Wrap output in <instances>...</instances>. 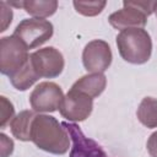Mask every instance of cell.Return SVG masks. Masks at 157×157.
I'll use <instances>...</instances> for the list:
<instances>
[{"mask_svg":"<svg viewBox=\"0 0 157 157\" xmlns=\"http://www.w3.org/2000/svg\"><path fill=\"white\" fill-rule=\"evenodd\" d=\"M112 59L110 47L102 39L88 42L82 52V64L91 74H103L110 66Z\"/></svg>","mask_w":157,"mask_h":157,"instance_id":"obj_8","label":"cell"},{"mask_svg":"<svg viewBox=\"0 0 157 157\" xmlns=\"http://www.w3.org/2000/svg\"><path fill=\"white\" fill-rule=\"evenodd\" d=\"M67 130L72 147L70 150V157H109L101 145L94 140L87 137L77 124L74 123H61Z\"/></svg>","mask_w":157,"mask_h":157,"instance_id":"obj_10","label":"cell"},{"mask_svg":"<svg viewBox=\"0 0 157 157\" xmlns=\"http://www.w3.org/2000/svg\"><path fill=\"white\" fill-rule=\"evenodd\" d=\"M29 59L39 77L54 78L63 72L65 66V60L61 52L54 47L38 49L31 54Z\"/></svg>","mask_w":157,"mask_h":157,"instance_id":"obj_7","label":"cell"},{"mask_svg":"<svg viewBox=\"0 0 157 157\" xmlns=\"http://www.w3.org/2000/svg\"><path fill=\"white\" fill-rule=\"evenodd\" d=\"M21 7L33 16V18H45L50 17L52 15L55 13L58 9V1L56 0H39V1H33V0H27V1H21Z\"/></svg>","mask_w":157,"mask_h":157,"instance_id":"obj_13","label":"cell"},{"mask_svg":"<svg viewBox=\"0 0 157 157\" xmlns=\"http://www.w3.org/2000/svg\"><path fill=\"white\" fill-rule=\"evenodd\" d=\"M15 114L13 104L4 96L0 97V126L5 128L10 121H12Z\"/></svg>","mask_w":157,"mask_h":157,"instance_id":"obj_17","label":"cell"},{"mask_svg":"<svg viewBox=\"0 0 157 157\" xmlns=\"http://www.w3.org/2000/svg\"><path fill=\"white\" fill-rule=\"evenodd\" d=\"M64 93L61 87L50 81L40 82L29 96V104L34 112L52 113L60 108Z\"/></svg>","mask_w":157,"mask_h":157,"instance_id":"obj_6","label":"cell"},{"mask_svg":"<svg viewBox=\"0 0 157 157\" xmlns=\"http://www.w3.org/2000/svg\"><path fill=\"white\" fill-rule=\"evenodd\" d=\"M139 121L148 129L157 128V99L153 97H145L136 112Z\"/></svg>","mask_w":157,"mask_h":157,"instance_id":"obj_15","label":"cell"},{"mask_svg":"<svg viewBox=\"0 0 157 157\" xmlns=\"http://www.w3.org/2000/svg\"><path fill=\"white\" fill-rule=\"evenodd\" d=\"M54 27L50 21L43 18H25L15 28L13 36H16L28 49H34L53 36Z\"/></svg>","mask_w":157,"mask_h":157,"instance_id":"obj_5","label":"cell"},{"mask_svg":"<svg viewBox=\"0 0 157 157\" xmlns=\"http://www.w3.org/2000/svg\"><path fill=\"white\" fill-rule=\"evenodd\" d=\"M28 48L16 37L7 36L0 40V71L6 76H12L21 70L29 60Z\"/></svg>","mask_w":157,"mask_h":157,"instance_id":"obj_4","label":"cell"},{"mask_svg":"<svg viewBox=\"0 0 157 157\" xmlns=\"http://www.w3.org/2000/svg\"><path fill=\"white\" fill-rule=\"evenodd\" d=\"M107 86V77L103 74H87L78 78L71 88L87 94L92 99L98 97Z\"/></svg>","mask_w":157,"mask_h":157,"instance_id":"obj_11","label":"cell"},{"mask_svg":"<svg viewBox=\"0 0 157 157\" xmlns=\"http://www.w3.org/2000/svg\"><path fill=\"white\" fill-rule=\"evenodd\" d=\"M9 78H10L11 85L16 90H18V91H26L33 83H36L40 77L36 72V70H34V67H33V65L31 63V59H29L28 63L21 70H18L16 74H13L12 76H10Z\"/></svg>","mask_w":157,"mask_h":157,"instance_id":"obj_14","label":"cell"},{"mask_svg":"<svg viewBox=\"0 0 157 157\" xmlns=\"http://www.w3.org/2000/svg\"><path fill=\"white\" fill-rule=\"evenodd\" d=\"M0 146L1 157H9L13 151V141L5 134H0Z\"/></svg>","mask_w":157,"mask_h":157,"instance_id":"obj_19","label":"cell"},{"mask_svg":"<svg viewBox=\"0 0 157 157\" xmlns=\"http://www.w3.org/2000/svg\"><path fill=\"white\" fill-rule=\"evenodd\" d=\"M36 115L33 110L20 112L11 121L12 135L20 141H31V129Z\"/></svg>","mask_w":157,"mask_h":157,"instance_id":"obj_12","label":"cell"},{"mask_svg":"<svg viewBox=\"0 0 157 157\" xmlns=\"http://www.w3.org/2000/svg\"><path fill=\"white\" fill-rule=\"evenodd\" d=\"M0 10H1V28H0V32H4V31H6V28L11 23L13 15H12L11 6L6 1H0Z\"/></svg>","mask_w":157,"mask_h":157,"instance_id":"obj_18","label":"cell"},{"mask_svg":"<svg viewBox=\"0 0 157 157\" xmlns=\"http://www.w3.org/2000/svg\"><path fill=\"white\" fill-rule=\"evenodd\" d=\"M92 109L93 99L91 97L70 88L61 101L59 112L69 121H83L91 115Z\"/></svg>","mask_w":157,"mask_h":157,"instance_id":"obj_9","label":"cell"},{"mask_svg":"<svg viewBox=\"0 0 157 157\" xmlns=\"http://www.w3.org/2000/svg\"><path fill=\"white\" fill-rule=\"evenodd\" d=\"M117 47L120 56L130 64H145L152 54L151 36L144 28L120 31L117 36Z\"/></svg>","mask_w":157,"mask_h":157,"instance_id":"obj_2","label":"cell"},{"mask_svg":"<svg viewBox=\"0 0 157 157\" xmlns=\"http://www.w3.org/2000/svg\"><path fill=\"white\" fill-rule=\"evenodd\" d=\"M156 1H124L123 9L113 12L108 21L112 27L124 31L129 28H144L150 15L155 12Z\"/></svg>","mask_w":157,"mask_h":157,"instance_id":"obj_3","label":"cell"},{"mask_svg":"<svg viewBox=\"0 0 157 157\" xmlns=\"http://www.w3.org/2000/svg\"><path fill=\"white\" fill-rule=\"evenodd\" d=\"M75 10L83 16H97L103 11L107 5V1H74L72 2Z\"/></svg>","mask_w":157,"mask_h":157,"instance_id":"obj_16","label":"cell"},{"mask_svg":"<svg viewBox=\"0 0 157 157\" xmlns=\"http://www.w3.org/2000/svg\"><path fill=\"white\" fill-rule=\"evenodd\" d=\"M146 147H147V151L151 157H157V131H155L150 135Z\"/></svg>","mask_w":157,"mask_h":157,"instance_id":"obj_20","label":"cell"},{"mask_svg":"<svg viewBox=\"0 0 157 157\" xmlns=\"http://www.w3.org/2000/svg\"><path fill=\"white\" fill-rule=\"evenodd\" d=\"M155 13H156V16H157V1H156V6H155Z\"/></svg>","mask_w":157,"mask_h":157,"instance_id":"obj_21","label":"cell"},{"mask_svg":"<svg viewBox=\"0 0 157 157\" xmlns=\"http://www.w3.org/2000/svg\"><path fill=\"white\" fill-rule=\"evenodd\" d=\"M70 140L67 130L54 117L36 115L31 129V141L38 148L53 155H65L70 148Z\"/></svg>","mask_w":157,"mask_h":157,"instance_id":"obj_1","label":"cell"}]
</instances>
